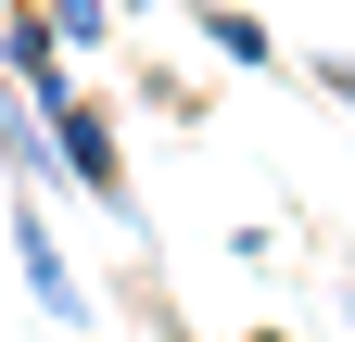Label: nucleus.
<instances>
[{
	"mask_svg": "<svg viewBox=\"0 0 355 342\" xmlns=\"http://www.w3.org/2000/svg\"><path fill=\"white\" fill-rule=\"evenodd\" d=\"M0 178L13 190H51V127H38V102L0 76Z\"/></svg>",
	"mask_w": 355,
	"mask_h": 342,
	"instance_id": "obj_3",
	"label": "nucleus"
},
{
	"mask_svg": "<svg viewBox=\"0 0 355 342\" xmlns=\"http://www.w3.org/2000/svg\"><path fill=\"white\" fill-rule=\"evenodd\" d=\"M191 26H203V51H216V64H241V76H279V38H266V13H229V0H203Z\"/></svg>",
	"mask_w": 355,
	"mask_h": 342,
	"instance_id": "obj_4",
	"label": "nucleus"
},
{
	"mask_svg": "<svg viewBox=\"0 0 355 342\" xmlns=\"http://www.w3.org/2000/svg\"><path fill=\"white\" fill-rule=\"evenodd\" d=\"M127 305H140V317H153V342H191V330H178V305H165V291H153V267H140V279H127Z\"/></svg>",
	"mask_w": 355,
	"mask_h": 342,
	"instance_id": "obj_6",
	"label": "nucleus"
},
{
	"mask_svg": "<svg viewBox=\"0 0 355 342\" xmlns=\"http://www.w3.org/2000/svg\"><path fill=\"white\" fill-rule=\"evenodd\" d=\"M254 342H279V330H254Z\"/></svg>",
	"mask_w": 355,
	"mask_h": 342,
	"instance_id": "obj_9",
	"label": "nucleus"
},
{
	"mask_svg": "<svg viewBox=\"0 0 355 342\" xmlns=\"http://www.w3.org/2000/svg\"><path fill=\"white\" fill-rule=\"evenodd\" d=\"M64 51H114V0H38Z\"/></svg>",
	"mask_w": 355,
	"mask_h": 342,
	"instance_id": "obj_5",
	"label": "nucleus"
},
{
	"mask_svg": "<svg viewBox=\"0 0 355 342\" xmlns=\"http://www.w3.org/2000/svg\"><path fill=\"white\" fill-rule=\"evenodd\" d=\"M318 89H330V102L355 114V51H318Z\"/></svg>",
	"mask_w": 355,
	"mask_h": 342,
	"instance_id": "obj_7",
	"label": "nucleus"
},
{
	"mask_svg": "<svg viewBox=\"0 0 355 342\" xmlns=\"http://www.w3.org/2000/svg\"><path fill=\"white\" fill-rule=\"evenodd\" d=\"M13 279H26V305L51 317V330H89L102 305H89V279H76V253H64V228H51V203L38 190H13Z\"/></svg>",
	"mask_w": 355,
	"mask_h": 342,
	"instance_id": "obj_2",
	"label": "nucleus"
},
{
	"mask_svg": "<svg viewBox=\"0 0 355 342\" xmlns=\"http://www.w3.org/2000/svg\"><path fill=\"white\" fill-rule=\"evenodd\" d=\"M38 127H51V178H64V190H89L102 216H140V190H127V152H114V114L89 102V89H76V102H51Z\"/></svg>",
	"mask_w": 355,
	"mask_h": 342,
	"instance_id": "obj_1",
	"label": "nucleus"
},
{
	"mask_svg": "<svg viewBox=\"0 0 355 342\" xmlns=\"http://www.w3.org/2000/svg\"><path fill=\"white\" fill-rule=\"evenodd\" d=\"M127 13H153V0H114V26H127Z\"/></svg>",
	"mask_w": 355,
	"mask_h": 342,
	"instance_id": "obj_8",
	"label": "nucleus"
}]
</instances>
